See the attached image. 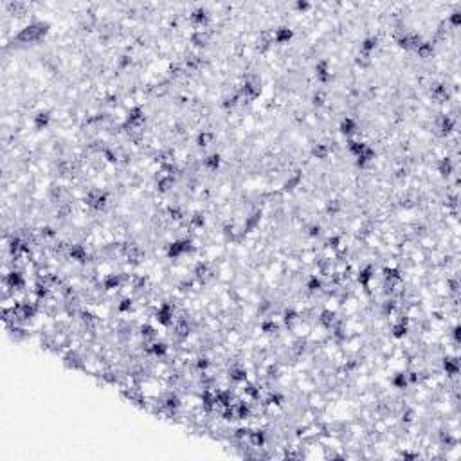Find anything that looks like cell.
<instances>
[{"mask_svg": "<svg viewBox=\"0 0 461 461\" xmlns=\"http://www.w3.org/2000/svg\"><path fill=\"white\" fill-rule=\"evenodd\" d=\"M274 35V43H279V45H287L292 41L294 38V29H290L288 25H279L276 29L272 31Z\"/></svg>", "mask_w": 461, "mask_h": 461, "instance_id": "6da1fadb", "label": "cell"}, {"mask_svg": "<svg viewBox=\"0 0 461 461\" xmlns=\"http://www.w3.org/2000/svg\"><path fill=\"white\" fill-rule=\"evenodd\" d=\"M373 279H375V267L373 265H364L361 267V270L357 272V281L362 288H369Z\"/></svg>", "mask_w": 461, "mask_h": 461, "instance_id": "7a4b0ae2", "label": "cell"}, {"mask_svg": "<svg viewBox=\"0 0 461 461\" xmlns=\"http://www.w3.org/2000/svg\"><path fill=\"white\" fill-rule=\"evenodd\" d=\"M51 121H53V115H51L49 110H40V112H36L35 115H33V126H35V130H40V132L47 130Z\"/></svg>", "mask_w": 461, "mask_h": 461, "instance_id": "3957f363", "label": "cell"}, {"mask_svg": "<svg viewBox=\"0 0 461 461\" xmlns=\"http://www.w3.org/2000/svg\"><path fill=\"white\" fill-rule=\"evenodd\" d=\"M357 130H359V123H357L353 117L346 115V117L341 119V123H339V132H341L343 135L353 137V135H357Z\"/></svg>", "mask_w": 461, "mask_h": 461, "instance_id": "277c9868", "label": "cell"}, {"mask_svg": "<svg viewBox=\"0 0 461 461\" xmlns=\"http://www.w3.org/2000/svg\"><path fill=\"white\" fill-rule=\"evenodd\" d=\"M315 76H317V81L321 83H328L331 79V71H330V63L328 59H319L315 63Z\"/></svg>", "mask_w": 461, "mask_h": 461, "instance_id": "5b68a950", "label": "cell"}, {"mask_svg": "<svg viewBox=\"0 0 461 461\" xmlns=\"http://www.w3.org/2000/svg\"><path fill=\"white\" fill-rule=\"evenodd\" d=\"M454 168H456L454 160L450 159V157H442V159L436 160V170L443 178L450 177V175L454 173Z\"/></svg>", "mask_w": 461, "mask_h": 461, "instance_id": "8992f818", "label": "cell"}, {"mask_svg": "<svg viewBox=\"0 0 461 461\" xmlns=\"http://www.w3.org/2000/svg\"><path fill=\"white\" fill-rule=\"evenodd\" d=\"M220 164H222V155L218 154V152H214V154H209L207 157H204V160H202V166L206 168L207 172H218Z\"/></svg>", "mask_w": 461, "mask_h": 461, "instance_id": "52a82bcc", "label": "cell"}, {"mask_svg": "<svg viewBox=\"0 0 461 461\" xmlns=\"http://www.w3.org/2000/svg\"><path fill=\"white\" fill-rule=\"evenodd\" d=\"M414 54L418 56V58L422 59H429L434 56V43H432V40H423L418 45V47L414 49Z\"/></svg>", "mask_w": 461, "mask_h": 461, "instance_id": "ba28073f", "label": "cell"}, {"mask_svg": "<svg viewBox=\"0 0 461 461\" xmlns=\"http://www.w3.org/2000/svg\"><path fill=\"white\" fill-rule=\"evenodd\" d=\"M438 130L442 132V135H449L450 132L456 130V121L450 115H440L438 119Z\"/></svg>", "mask_w": 461, "mask_h": 461, "instance_id": "9c48e42d", "label": "cell"}, {"mask_svg": "<svg viewBox=\"0 0 461 461\" xmlns=\"http://www.w3.org/2000/svg\"><path fill=\"white\" fill-rule=\"evenodd\" d=\"M331 154V148L328 142H315L312 146V155L315 159H328V155Z\"/></svg>", "mask_w": 461, "mask_h": 461, "instance_id": "30bf717a", "label": "cell"}, {"mask_svg": "<svg viewBox=\"0 0 461 461\" xmlns=\"http://www.w3.org/2000/svg\"><path fill=\"white\" fill-rule=\"evenodd\" d=\"M391 385L395 389H407L409 387V379H407V371H398L391 377Z\"/></svg>", "mask_w": 461, "mask_h": 461, "instance_id": "8fae6325", "label": "cell"}, {"mask_svg": "<svg viewBox=\"0 0 461 461\" xmlns=\"http://www.w3.org/2000/svg\"><path fill=\"white\" fill-rule=\"evenodd\" d=\"M325 288V283H323V278L317 276V274H310V278L307 279V290L310 294H315V292H321Z\"/></svg>", "mask_w": 461, "mask_h": 461, "instance_id": "7c38bea8", "label": "cell"}, {"mask_svg": "<svg viewBox=\"0 0 461 461\" xmlns=\"http://www.w3.org/2000/svg\"><path fill=\"white\" fill-rule=\"evenodd\" d=\"M409 333V325H405V323H402V321H396L395 325L391 326V337L393 339H403L407 337Z\"/></svg>", "mask_w": 461, "mask_h": 461, "instance_id": "4fadbf2b", "label": "cell"}, {"mask_svg": "<svg viewBox=\"0 0 461 461\" xmlns=\"http://www.w3.org/2000/svg\"><path fill=\"white\" fill-rule=\"evenodd\" d=\"M213 142H214V134H213V132L202 130L200 134L196 135V146H198V148H206V146L213 144Z\"/></svg>", "mask_w": 461, "mask_h": 461, "instance_id": "5bb4252c", "label": "cell"}, {"mask_svg": "<svg viewBox=\"0 0 461 461\" xmlns=\"http://www.w3.org/2000/svg\"><path fill=\"white\" fill-rule=\"evenodd\" d=\"M325 101H326V94L323 92V90H315V92L312 94V105H313V107H317V108L325 107Z\"/></svg>", "mask_w": 461, "mask_h": 461, "instance_id": "9a60e30c", "label": "cell"}]
</instances>
